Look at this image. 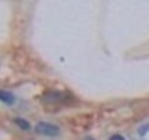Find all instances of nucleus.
I'll list each match as a JSON object with an SVG mask.
<instances>
[{
    "label": "nucleus",
    "mask_w": 149,
    "mask_h": 140,
    "mask_svg": "<svg viewBox=\"0 0 149 140\" xmlns=\"http://www.w3.org/2000/svg\"><path fill=\"white\" fill-rule=\"evenodd\" d=\"M36 133L41 134V136H49V138H56L60 136V127L54 123H50V121H39V123H36Z\"/></svg>",
    "instance_id": "1"
},
{
    "label": "nucleus",
    "mask_w": 149,
    "mask_h": 140,
    "mask_svg": "<svg viewBox=\"0 0 149 140\" xmlns=\"http://www.w3.org/2000/svg\"><path fill=\"white\" fill-rule=\"evenodd\" d=\"M65 99H69V93H65V92H58V90L45 92L43 95H41V101H43L45 105H60V103H63Z\"/></svg>",
    "instance_id": "2"
},
{
    "label": "nucleus",
    "mask_w": 149,
    "mask_h": 140,
    "mask_svg": "<svg viewBox=\"0 0 149 140\" xmlns=\"http://www.w3.org/2000/svg\"><path fill=\"white\" fill-rule=\"evenodd\" d=\"M0 99L6 103V105H15L17 103V97L13 95L11 92H8V90H0Z\"/></svg>",
    "instance_id": "3"
},
{
    "label": "nucleus",
    "mask_w": 149,
    "mask_h": 140,
    "mask_svg": "<svg viewBox=\"0 0 149 140\" xmlns=\"http://www.w3.org/2000/svg\"><path fill=\"white\" fill-rule=\"evenodd\" d=\"M15 125H19L22 131H30V123H28L26 120H22V118H15Z\"/></svg>",
    "instance_id": "4"
},
{
    "label": "nucleus",
    "mask_w": 149,
    "mask_h": 140,
    "mask_svg": "<svg viewBox=\"0 0 149 140\" xmlns=\"http://www.w3.org/2000/svg\"><path fill=\"white\" fill-rule=\"evenodd\" d=\"M108 140H125V136H123V134H112Z\"/></svg>",
    "instance_id": "5"
},
{
    "label": "nucleus",
    "mask_w": 149,
    "mask_h": 140,
    "mask_svg": "<svg viewBox=\"0 0 149 140\" xmlns=\"http://www.w3.org/2000/svg\"><path fill=\"white\" fill-rule=\"evenodd\" d=\"M84 140H95V138H91V136H86V138H84Z\"/></svg>",
    "instance_id": "6"
}]
</instances>
